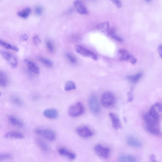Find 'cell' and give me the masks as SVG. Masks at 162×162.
<instances>
[{
    "instance_id": "34",
    "label": "cell",
    "mask_w": 162,
    "mask_h": 162,
    "mask_svg": "<svg viewBox=\"0 0 162 162\" xmlns=\"http://www.w3.org/2000/svg\"><path fill=\"white\" fill-rule=\"evenodd\" d=\"M33 41L36 45L40 44L41 42L40 39L37 36H35L33 38Z\"/></svg>"
},
{
    "instance_id": "42",
    "label": "cell",
    "mask_w": 162,
    "mask_h": 162,
    "mask_svg": "<svg viewBox=\"0 0 162 162\" xmlns=\"http://www.w3.org/2000/svg\"><path fill=\"white\" fill-rule=\"evenodd\" d=\"M1 92H0V96H1Z\"/></svg>"
},
{
    "instance_id": "18",
    "label": "cell",
    "mask_w": 162,
    "mask_h": 162,
    "mask_svg": "<svg viewBox=\"0 0 162 162\" xmlns=\"http://www.w3.org/2000/svg\"><path fill=\"white\" fill-rule=\"evenodd\" d=\"M4 137L7 138L23 139L25 136L22 133L16 131H10L5 133Z\"/></svg>"
},
{
    "instance_id": "24",
    "label": "cell",
    "mask_w": 162,
    "mask_h": 162,
    "mask_svg": "<svg viewBox=\"0 0 162 162\" xmlns=\"http://www.w3.org/2000/svg\"><path fill=\"white\" fill-rule=\"evenodd\" d=\"M31 12V9L29 7H26L19 11L18 13V15L20 17L25 19L28 17Z\"/></svg>"
},
{
    "instance_id": "39",
    "label": "cell",
    "mask_w": 162,
    "mask_h": 162,
    "mask_svg": "<svg viewBox=\"0 0 162 162\" xmlns=\"http://www.w3.org/2000/svg\"><path fill=\"white\" fill-rule=\"evenodd\" d=\"M150 159L152 161L155 162L156 161V158L155 156L153 154L151 155L150 156Z\"/></svg>"
},
{
    "instance_id": "2",
    "label": "cell",
    "mask_w": 162,
    "mask_h": 162,
    "mask_svg": "<svg viewBox=\"0 0 162 162\" xmlns=\"http://www.w3.org/2000/svg\"><path fill=\"white\" fill-rule=\"evenodd\" d=\"M36 133L49 141L53 142L56 138V136L54 131L48 128H38L35 130Z\"/></svg>"
},
{
    "instance_id": "25",
    "label": "cell",
    "mask_w": 162,
    "mask_h": 162,
    "mask_svg": "<svg viewBox=\"0 0 162 162\" xmlns=\"http://www.w3.org/2000/svg\"><path fill=\"white\" fill-rule=\"evenodd\" d=\"M0 46L5 49L12 50L16 52L19 51V49L18 47L12 46V45L5 42L1 40H0Z\"/></svg>"
},
{
    "instance_id": "23",
    "label": "cell",
    "mask_w": 162,
    "mask_h": 162,
    "mask_svg": "<svg viewBox=\"0 0 162 162\" xmlns=\"http://www.w3.org/2000/svg\"><path fill=\"white\" fill-rule=\"evenodd\" d=\"M118 159L120 162H135L137 161V159L134 156L128 155H121Z\"/></svg>"
},
{
    "instance_id": "41",
    "label": "cell",
    "mask_w": 162,
    "mask_h": 162,
    "mask_svg": "<svg viewBox=\"0 0 162 162\" xmlns=\"http://www.w3.org/2000/svg\"><path fill=\"white\" fill-rule=\"evenodd\" d=\"M151 1V0H146V1L147 2H149Z\"/></svg>"
},
{
    "instance_id": "29",
    "label": "cell",
    "mask_w": 162,
    "mask_h": 162,
    "mask_svg": "<svg viewBox=\"0 0 162 162\" xmlns=\"http://www.w3.org/2000/svg\"><path fill=\"white\" fill-rule=\"evenodd\" d=\"M39 60L45 65L48 67H52L53 65V63L51 60L46 58L40 57L39 58Z\"/></svg>"
},
{
    "instance_id": "8",
    "label": "cell",
    "mask_w": 162,
    "mask_h": 162,
    "mask_svg": "<svg viewBox=\"0 0 162 162\" xmlns=\"http://www.w3.org/2000/svg\"><path fill=\"white\" fill-rule=\"evenodd\" d=\"M89 108L92 112L94 114L98 113L100 108L97 97L94 95H92L89 99Z\"/></svg>"
},
{
    "instance_id": "30",
    "label": "cell",
    "mask_w": 162,
    "mask_h": 162,
    "mask_svg": "<svg viewBox=\"0 0 162 162\" xmlns=\"http://www.w3.org/2000/svg\"><path fill=\"white\" fill-rule=\"evenodd\" d=\"M46 45L49 51L52 52H54V44L52 41L48 40L46 42Z\"/></svg>"
},
{
    "instance_id": "38",
    "label": "cell",
    "mask_w": 162,
    "mask_h": 162,
    "mask_svg": "<svg viewBox=\"0 0 162 162\" xmlns=\"http://www.w3.org/2000/svg\"><path fill=\"white\" fill-rule=\"evenodd\" d=\"M28 39V36L27 34H24L20 37L21 40L23 41H27Z\"/></svg>"
},
{
    "instance_id": "21",
    "label": "cell",
    "mask_w": 162,
    "mask_h": 162,
    "mask_svg": "<svg viewBox=\"0 0 162 162\" xmlns=\"http://www.w3.org/2000/svg\"><path fill=\"white\" fill-rule=\"evenodd\" d=\"M8 83L7 75L5 72L2 70H0V87H6Z\"/></svg>"
},
{
    "instance_id": "28",
    "label": "cell",
    "mask_w": 162,
    "mask_h": 162,
    "mask_svg": "<svg viewBox=\"0 0 162 162\" xmlns=\"http://www.w3.org/2000/svg\"><path fill=\"white\" fill-rule=\"evenodd\" d=\"M109 35L112 38H113L116 41L119 42H123V39L116 34L115 31L114 29L110 31Z\"/></svg>"
},
{
    "instance_id": "15",
    "label": "cell",
    "mask_w": 162,
    "mask_h": 162,
    "mask_svg": "<svg viewBox=\"0 0 162 162\" xmlns=\"http://www.w3.org/2000/svg\"><path fill=\"white\" fill-rule=\"evenodd\" d=\"M43 114L47 118L51 119L57 118L59 115L58 111L54 109H46L44 111Z\"/></svg>"
},
{
    "instance_id": "11",
    "label": "cell",
    "mask_w": 162,
    "mask_h": 162,
    "mask_svg": "<svg viewBox=\"0 0 162 162\" xmlns=\"http://www.w3.org/2000/svg\"><path fill=\"white\" fill-rule=\"evenodd\" d=\"M95 151L100 156L104 158H108L110 153V149L108 148L104 147L101 145L98 144L95 146Z\"/></svg>"
},
{
    "instance_id": "32",
    "label": "cell",
    "mask_w": 162,
    "mask_h": 162,
    "mask_svg": "<svg viewBox=\"0 0 162 162\" xmlns=\"http://www.w3.org/2000/svg\"><path fill=\"white\" fill-rule=\"evenodd\" d=\"M66 57L68 59L70 62L72 63H75L76 62V60L75 58L70 53H66L65 54Z\"/></svg>"
},
{
    "instance_id": "5",
    "label": "cell",
    "mask_w": 162,
    "mask_h": 162,
    "mask_svg": "<svg viewBox=\"0 0 162 162\" xmlns=\"http://www.w3.org/2000/svg\"><path fill=\"white\" fill-rule=\"evenodd\" d=\"M0 54L2 57L6 61L13 69L17 66L18 63V59L14 55L6 51L1 50Z\"/></svg>"
},
{
    "instance_id": "26",
    "label": "cell",
    "mask_w": 162,
    "mask_h": 162,
    "mask_svg": "<svg viewBox=\"0 0 162 162\" xmlns=\"http://www.w3.org/2000/svg\"><path fill=\"white\" fill-rule=\"evenodd\" d=\"M142 75V72H139L135 75L128 76L127 77V79L132 83H135L141 79Z\"/></svg>"
},
{
    "instance_id": "3",
    "label": "cell",
    "mask_w": 162,
    "mask_h": 162,
    "mask_svg": "<svg viewBox=\"0 0 162 162\" xmlns=\"http://www.w3.org/2000/svg\"><path fill=\"white\" fill-rule=\"evenodd\" d=\"M84 106L80 102H78L72 105L68 110V114L72 117L81 116L84 113Z\"/></svg>"
},
{
    "instance_id": "1",
    "label": "cell",
    "mask_w": 162,
    "mask_h": 162,
    "mask_svg": "<svg viewBox=\"0 0 162 162\" xmlns=\"http://www.w3.org/2000/svg\"><path fill=\"white\" fill-rule=\"evenodd\" d=\"M143 119L145 127L149 132L155 136L161 135L160 119L154 118L148 113L144 114Z\"/></svg>"
},
{
    "instance_id": "10",
    "label": "cell",
    "mask_w": 162,
    "mask_h": 162,
    "mask_svg": "<svg viewBox=\"0 0 162 162\" xmlns=\"http://www.w3.org/2000/svg\"><path fill=\"white\" fill-rule=\"evenodd\" d=\"M76 131L78 135L83 138H89L93 135L92 131L87 126H83L78 127Z\"/></svg>"
},
{
    "instance_id": "13",
    "label": "cell",
    "mask_w": 162,
    "mask_h": 162,
    "mask_svg": "<svg viewBox=\"0 0 162 162\" xmlns=\"http://www.w3.org/2000/svg\"><path fill=\"white\" fill-rule=\"evenodd\" d=\"M58 152L60 155L72 160L75 159L76 158V155L74 153L65 148H59L58 150Z\"/></svg>"
},
{
    "instance_id": "19",
    "label": "cell",
    "mask_w": 162,
    "mask_h": 162,
    "mask_svg": "<svg viewBox=\"0 0 162 162\" xmlns=\"http://www.w3.org/2000/svg\"><path fill=\"white\" fill-rule=\"evenodd\" d=\"M37 146L42 151L45 152H49L50 149L49 145L45 142L40 138H37L36 141Z\"/></svg>"
},
{
    "instance_id": "9",
    "label": "cell",
    "mask_w": 162,
    "mask_h": 162,
    "mask_svg": "<svg viewBox=\"0 0 162 162\" xmlns=\"http://www.w3.org/2000/svg\"><path fill=\"white\" fill-rule=\"evenodd\" d=\"M148 113L154 118L160 119L162 116L161 104L159 103L154 104L150 108Z\"/></svg>"
},
{
    "instance_id": "33",
    "label": "cell",
    "mask_w": 162,
    "mask_h": 162,
    "mask_svg": "<svg viewBox=\"0 0 162 162\" xmlns=\"http://www.w3.org/2000/svg\"><path fill=\"white\" fill-rule=\"evenodd\" d=\"M10 157V155L8 154H0V161L7 160Z\"/></svg>"
},
{
    "instance_id": "31",
    "label": "cell",
    "mask_w": 162,
    "mask_h": 162,
    "mask_svg": "<svg viewBox=\"0 0 162 162\" xmlns=\"http://www.w3.org/2000/svg\"><path fill=\"white\" fill-rule=\"evenodd\" d=\"M12 100L13 102L16 105L21 106L23 105V101L20 98L17 96H13L12 98Z\"/></svg>"
},
{
    "instance_id": "40",
    "label": "cell",
    "mask_w": 162,
    "mask_h": 162,
    "mask_svg": "<svg viewBox=\"0 0 162 162\" xmlns=\"http://www.w3.org/2000/svg\"><path fill=\"white\" fill-rule=\"evenodd\" d=\"M158 52L160 57H162V46L161 45H160L158 48Z\"/></svg>"
},
{
    "instance_id": "20",
    "label": "cell",
    "mask_w": 162,
    "mask_h": 162,
    "mask_svg": "<svg viewBox=\"0 0 162 162\" xmlns=\"http://www.w3.org/2000/svg\"><path fill=\"white\" fill-rule=\"evenodd\" d=\"M97 28L106 35H109V25L108 22H104L98 25L97 26Z\"/></svg>"
},
{
    "instance_id": "14",
    "label": "cell",
    "mask_w": 162,
    "mask_h": 162,
    "mask_svg": "<svg viewBox=\"0 0 162 162\" xmlns=\"http://www.w3.org/2000/svg\"><path fill=\"white\" fill-rule=\"evenodd\" d=\"M109 115L112 122L113 127L117 130L121 127V124L119 117L114 113H110Z\"/></svg>"
},
{
    "instance_id": "17",
    "label": "cell",
    "mask_w": 162,
    "mask_h": 162,
    "mask_svg": "<svg viewBox=\"0 0 162 162\" xmlns=\"http://www.w3.org/2000/svg\"><path fill=\"white\" fill-rule=\"evenodd\" d=\"M127 142L129 146L133 147L138 148L142 146L140 141L135 137L131 136L127 137Z\"/></svg>"
},
{
    "instance_id": "4",
    "label": "cell",
    "mask_w": 162,
    "mask_h": 162,
    "mask_svg": "<svg viewBox=\"0 0 162 162\" xmlns=\"http://www.w3.org/2000/svg\"><path fill=\"white\" fill-rule=\"evenodd\" d=\"M116 98L114 94L110 91L104 92L101 98L102 105L105 108H108L112 106L115 103Z\"/></svg>"
},
{
    "instance_id": "43",
    "label": "cell",
    "mask_w": 162,
    "mask_h": 162,
    "mask_svg": "<svg viewBox=\"0 0 162 162\" xmlns=\"http://www.w3.org/2000/svg\"><path fill=\"white\" fill-rule=\"evenodd\" d=\"M1 127V125H0V128Z\"/></svg>"
},
{
    "instance_id": "7",
    "label": "cell",
    "mask_w": 162,
    "mask_h": 162,
    "mask_svg": "<svg viewBox=\"0 0 162 162\" xmlns=\"http://www.w3.org/2000/svg\"><path fill=\"white\" fill-rule=\"evenodd\" d=\"M75 49L77 53L83 57L90 58L95 60H98L97 56L96 54L82 46H77Z\"/></svg>"
},
{
    "instance_id": "16",
    "label": "cell",
    "mask_w": 162,
    "mask_h": 162,
    "mask_svg": "<svg viewBox=\"0 0 162 162\" xmlns=\"http://www.w3.org/2000/svg\"><path fill=\"white\" fill-rule=\"evenodd\" d=\"M24 62L27 67L36 74L39 75L40 71L38 67L34 63L27 59H25Z\"/></svg>"
},
{
    "instance_id": "12",
    "label": "cell",
    "mask_w": 162,
    "mask_h": 162,
    "mask_svg": "<svg viewBox=\"0 0 162 162\" xmlns=\"http://www.w3.org/2000/svg\"><path fill=\"white\" fill-rule=\"evenodd\" d=\"M74 5L77 12L81 15H87L88 12L84 4L81 0H75Z\"/></svg>"
},
{
    "instance_id": "6",
    "label": "cell",
    "mask_w": 162,
    "mask_h": 162,
    "mask_svg": "<svg viewBox=\"0 0 162 162\" xmlns=\"http://www.w3.org/2000/svg\"><path fill=\"white\" fill-rule=\"evenodd\" d=\"M118 54L120 61H129L133 65L135 64L137 62L136 58L126 49L119 50Z\"/></svg>"
},
{
    "instance_id": "22",
    "label": "cell",
    "mask_w": 162,
    "mask_h": 162,
    "mask_svg": "<svg viewBox=\"0 0 162 162\" xmlns=\"http://www.w3.org/2000/svg\"><path fill=\"white\" fill-rule=\"evenodd\" d=\"M8 117L10 123L14 126L19 127L23 126V123L16 117L12 115H9Z\"/></svg>"
},
{
    "instance_id": "37",
    "label": "cell",
    "mask_w": 162,
    "mask_h": 162,
    "mask_svg": "<svg viewBox=\"0 0 162 162\" xmlns=\"http://www.w3.org/2000/svg\"><path fill=\"white\" fill-rule=\"evenodd\" d=\"M128 102H131L133 101V99L132 90H131L128 93Z\"/></svg>"
},
{
    "instance_id": "36",
    "label": "cell",
    "mask_w": 162,
    "mask_h": 162,
    "mask_svg": "<svg viewBox=\"0 0 162 162\" xmlns=\"http://www.w3.org/2000/svg\"><path fill=\"white\" fill-rule=\"evenodd\" d=\"M35 12L37 15H41L43 12L42 8L40 7H37L35 8Z\"/></svg>"
},
{
    "instance_id": "35",
    "label": "cell",
    "mask_w": 162,
    "mask_h": 162,
    "mask_svg": "<svg viewBox=\"0 0 162 162\" xmlns=\"http://www.w3.org/2000/svg\"><path fill=\"white\" fill-rule=\"evenodd\" d=\"M118 8H120L121 6V4L120 0H110Z\"/></svg>"
},
{
    "instance_id": "27",
    "label": "cell",
    "mask_w": 162,
    "mask_h": 162,
    "mask_svg": "<svg viewBox=\"0 0 162 162\" xmlns=\"http://www.w3.org/2000/svg\"><path fill=\"white\" fill-rule=\"evenodd\" d=\"M76 87L75 83L72 81H69L65 84L64 89L66 91H70L75 90Z\"/></svg>"
}]
</instances>
